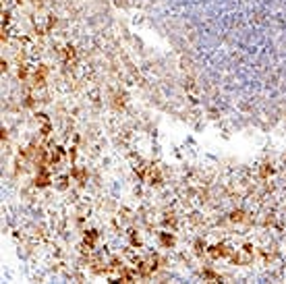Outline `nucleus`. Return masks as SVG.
Masks as SVG:
<instances>
[{
    "instance_id": "1",
    "label": "nucleus",
    "mask_w": 286,
    "mask_h": 284,
    "mask_svg": "<svg viewBox=\"0 0 286 284\" xmlns=\"http://www.w3.org/2000/svg\"><path fill=\"white\" fill-rule=\"evenodd\" d=\"M210 253H211V257H216V259H218V257H222V255H224L226 251H224V247H211V251H210Z\"/></svg>"
},
{
    "instance_id": "2",
    "label": "nucleus",
    "mask_w": 286,
    "mask_h": 284,
    "mask_svg": "<svg viewBox=\"0 0 286 284\" xmlns=\"http://www.w3.org/2000/svg\"><path fill=\"white\" fill-rule=\"evenodd\" d=\"M35 183H37L40 187H46V185H48V176H46V174H40V176L35 179Z\"/></svg>"
},
{
    "instance_id": "3",
    "label": "nucleus",
    "mask_w": 286,
    "mask_h": 284,
    "mask_svg": "<svg viewBox=\"0 0 286 284\" xmlns=\"http://www.w3.org/2000/svg\"><path fill=\"white\" fill-rule=\"evenodd\" d=\"M162 243H164V245H172V243H174V239H172L170 235H162Z\"/></svg>"
},
{
    "instance_id": "4",
    "label": "nucleus",
    "mask_w": 286,
    "mask_h": 284,
    "mask_svg": "<svg viewBox=\"0 0 286 284\" xmlns=\"http://www.w3.org/2000/svg\"><path fill=\"white\" fill-rule=\"evenodd\" d=\"M230 218H232L234 222H240V220H243V212H234V214H232Z\"/></svg>"
},
{
    "instance_id": "5",
    "label": "nucleus",
    "mask_w": 286,
    "mask_h": 284,
    "mask_svg": "<svg viewBox=\"0 0 286 284\" xmlns=\"http://www.w3.org/2000/svg\"><path fill=\"white\" fill-rule=\"evenodd\" d=\"M75 176L79 180H83V179H85V172H83V170H75Z\"/></svg>"
}]
</instances>
